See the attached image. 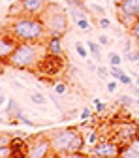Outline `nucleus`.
Masks as SVG:
<instances>
[{"label":"nucleus","mask_w":139,"mask_h":158,"mask_svg":"<svg viewBox=\"0 0 139 158\" xmlns=\"http://www.w3.org/2000/svg\"><path fill=\"white\" fill-rule=\"evenodd\" d=\"M115 11L128 13L139 19V0H115Z\"/></svg>","instance_id":"9d476101"},{"label":"nucleus","mask_w":139,"mask_h":158,"mask_svg":"<svg viewBox=\"0 0 139 158\" xmlns=\"http://www.w3.org/2000/svg\"><path fill=\"white\" fill-rule=\"evenodd\" d=\"M11 141H13L11 135H8V134H0V147H8V145H11Z\"/></svg>","instance_id":"393cba45"},{"label":"nucleus","mask_w":139,"mask_h":158,"mask_svg":"<svg viewBox=\"0 0 139 158\" xmlns=\"http://www.w3.org/2000/svg\"><path fill=\"white\" fill-rule=\"evenodd\" d=\"M6 66H8L6 62H2V60H0V77L4 75V72H6Z\"/></svg>","instance_id":"ea45409f"},{"label":"nucleus","mask_w":139,"mask_h":158,"mask_svg":"<svg viewBox=\"0 0 139 158\" xmlns=\"http://www.w3.org/2000/svg\"><path fill=\"white\" fill-rule=\"evenodd\" d=\"M55 156L49 134H34L25 139V158H47Z\"/></svg>","instance_id":"39448f33"},{"label":"nucleus","mask_w":139,"mask_h":158,"mask_svg":"<svg viewBox=\"0 0 139 158\" xmlns=\"http://www.w3.org/2000/svg\"><path fill=\"white\" fill-rule=\"evenodd\" d=\"M135 66H137V70H139V60H137V62H135Z\"/></svg>","instance_id":"49530a36"},{"label":"nucleus","mask_w":139,"mask_h":158,"mask_svg":"<svg viewBox=\"0 0 139 158\" xmlns=\"http://www.w3.org/2000/svg\"><path fill=\"white\" fill-rule=\"evenodd\" d=\"M64 2H68V4H72V2H73V0H64Z\"/></svg>","instance_id":"c03bdc74"},{"label":"nucleus","mask_w":139,"mask_h":158,"mask_svg":"<svg viewBox=\"0 0 139 158\" xmlns=\"http://www.w3.org/2000/svg\"><path fill=\"white\" fill-rule=\"evenodd\" d=\"M130 36H132L133 40H139V19L135 21V25L130 28Z\"/></svg>","instance_id":"2f4dec72"},{"label":"nucleus","mask_w":139,"mask_h":158,"mask_svg":"<svg viewBox=\"0 0 139 158\" xmlns=\"http://www.w3.org/2000/svg\"><path fill=\"white\" fill-rule=\"evenodd\" d=\"M8 32L17 42H45L49 36L42 17H34L27 13L11 17V21L8 25Z\"/></svg>","instance_id":"f03ea898"},{"label":"nucleus","mask_w":139,"mask_h":158,"mask_svg":"<svg viewBox=\"0 0 139 158\" xmlns=\"http://www.w3.org/2000/svg\"><path fill=\"white\" fill-rule=\"evenodd\" d=\"M47 4H49V0H21L23 13L34 15V17H42V13L45 11Z\"/></svg>","instance_id":"1a4fd4ad"},{"label":"nucleus","mask_w":139,"mask_h":158,"mask_svg":"<svg viewBox=\"0 0 139 158\" xmlns=\"http://www.w3.org/2000/svg\"><path fill=\"white\" fill-rule=\"evenodd\" d=\"M118 104H122V106H133V104H135V100H133V96L121 94V96H118Z\"/></svg>","instance_id":"b1692460"},{"label":"nucleus","mask_w":139,"mask_h":158,"mask_svg":"<svg viewBox=\"0 0 139 158\" xmlns=\"http://www.w3.org/2000/svg\"><path fill=\"white\" fill-rule=\"evenodd\" d=\"M90 117H92V111H90L88 107H85V109L81 111V115H79V118H81V121H90Z\"/></svg>","instance_id":"473e14b6"},{"label":"nucleus","mask_w":139,"mask_h":158,"mask_svg":"<svg viewBox=\"0 0 139 158\" xmlns=\"http://www.w3.org/2000/svg\"><path fill=\"white\" fill-rule=\"evenodd\" d=\"M94 107H96V113H104L105 111V104L102 102V100H98V98H94Z\"/></svg>","instance_id":"7c9ffc66"},{"label":"nucleus","mask_w":139,"mask_h":158,"mask_svg":"<svg viewBox=\"0 0 139 158\" xmlns=\"http://www.w3.org/2000/svg\"><path fill=\"white\" fill-rule=\"evenodd\" d=\"M81 132H83V137H85V147H92V145H96L98 141H100V137H102V134L98 132L96 128H92V126H88V130L81 128Z\"/></svg>","instance_id":"f8f14e48"},{"label":"nucleus","mask_w":139,"mask_h":158,"mask_svg":"<svg viewBox=\"0 0 139 158\" xmlns=\"http://www.w3.org/2000/svg\"><path fill=\"white\" fill-rule=\"evenodd\" d=\"M45 55V42H17L6 64L13 70H38Z\"/></svg>","instance_id":"7ed1b4c3"},{"label":"nucleus","mask_w":139,"mask_h":158,"mask_svg":"<svg viewBox=\"0 0 139 158\" xmlns=\"http://www.w3.org/2000/svg\"><path fill=\"white\" fill-rule=\"evenodd\" d=\"M117 19H118V25H122V28L128 30V32H130V28H132V27L135 25V21H137V17L128 15V13H121V11H117Z\"/></svg>","instance_id":"4468645a"},{"label":"nucleus","mask_w":139,"mask_h":158,"mask_svg":"<svg viewBox=\"0 0 139 158\" xmlns=\"http://www.w3.org/2000/svg\"><path fill=\"white\" fill-rule=\"evenodd\" d=\"M118 151H121V145H118L113 137H104L102 135L100 141L96 145H92L87 154L100 156V158H113V156H118Z\"/></svg>","instance_id":"0eeeda50"},{"label":"nucleus","mask_w":139,"mask_h":158,"mask_svg":"<svg viewBox=\"0 0 139 158\" xmlns=\"http://www.w3.org/2000/svg\"><path fill=\"white\" fill-rule=\"evenodd\" d=\"M130 90H132V94H133L135 98H139V85H133V83H132V85H130Z\"/></svg>","instance_id":"e433bc0d"},{"label":"nucleus","mask_w":139,"mask_h":158,"mask_svg":"<svg viewBox=\"0 0 139 158\" xmlns=\"http://www.w3.org/2000/svg\"><path fill=\"white\" fill-rule=\"evenodd\" d=\"M4 111H6V115L8 117H17V113L19 111H23L21 107H19V104H17V100L15 98H8V102H6V106H4Z\"/></svg>","instance_id":"2eb2a0df"},{"label":"nucleus","mask_w":139,"mask_h":158,"mask_svg":"<svg viewBox=\"0 0 139 158\" xmlns=\"http://www.w3.org/2000/svg\"><path fill=\"white\" fill-rule=\"evenodd\" d=\"M126 58H128L130 62H133V64H135V62L139 60V47H137L135 51H128V53H126Z\"/></svg>","instance_id":"bb28decb"},{"label":"nucleus","mask_w":139,"mask_h":158,"mask_svg":"<svg viewBox=\"0 0 139 158\" xmlns=\"http://www.w3.org/2000/svg\"><path fill=\"white\" fill-rule=\"evenodd\" d=\"M45 53L51 56H62L64 49H62V36H47L45 40Z\"/></svg>","instance_id":"9b49d317"},{"label":"nucleus","mask_w":139,"mask_h":158,"mask_svg":"<svg viewBox=\"0 0 139 158\" xmlns=\"http://www.w3.org/2000/svg\"><path fill=\"white\" fill-rule=\"evenodd\" d=\"M139 134V124L135 121L130 118H122V121H117L111 126V137L118 143V145H126L132 139H135Z\"/></svg>","instance_id":"423d86ee"},{"label":"nucleus","mask_w":139,"mask_h":158,"mask_svg":"<svg viewBox=\"0 0 139 158\" xmlns=\"http://www.w3.org/2000/svg\"><path fill=\"white\" fill-rule=\"evenodd\" d=\"M130 145H132V147H133V149L139 152V134H137V137H135V139H132V141H130Z\"/></svg>","instance_id":"4c0bfd02"},{"label":"nucleus","mask_w":139,"mask_h":158,"mask_svg":"<svg viewBox=\"0 0 139 158\" xmlns=\"http://www.w3.org/2000/svg\"><path fill=\"white\" fill-rule=\"evenodd\" d=\"M135 106H137V107H139V98H135Z\"/></svg>","instance_id":"79ce46f5"},{"label":"nucleus","mask_w":139,"mask_h":158,"mask_svg":"<svg viewBox=\"0 0 139 158\" xmlns=\"http://www.w3.org/2000/svg\"><path fill=\"white\" fill-rule=\"evenodd\" d=\"M8 15H10V17L23 15V6H21V0H13V2H10V8H8Z\"/></svg>","instance_id":"f3484780"},{"label":"nucleus","mask_w":139,"mask_h":158,"mask_svg":"<svg viewBox=\"0 0 139 158\" xmlns=\"http://www.w3.org/2000/svg\"><path fill=\"white\" fill-rule=\"evenodd\" d=\"M15 45H17V40H15L8 30L0 34V60H2V62H8V58L11 56Z\"/></svg>","instance_id":"6e6552de"},{"label":"nucleus","mask_w":139,"mask_h":158,"mask_svg":"<svg viewBox=\"0 0 139 158\" xmlns=\"http://www.w3.org/2000/svg\"><path fill=\"white\" fill-rule=\"evenodd\" d=\"M118 85H121V83H118L117 79H115V81H109V83H107V92H111V94H113V92H117Z\"/></svg>","instance_id":"72a5a7b5"},{"label":"nucleus","mask_w":139,"mask_h":158,"mask_svg":"<svg viewBox=\"0 0 139 158\" xmlns=\"http://www.w3.org/2000/svg\"><path fill=\"white\" fill-rule=\"evenodd\" d=\"M88 8H90V10H92V11H94V13H96L98 17L105 15V8H104V6H100V4H90Z\"/></svg>","instance_id":"a878e982"},{"label":"nucleus","mask_w":139,"mask_h":158,"mask_svg":"<svg viewBox=\"0 0 139 158\" xmlns=\"http://www.w3.org/2000/svg\"><path fill=\"white\" fill-rule=\"evenodd\" d=\"M135 45H137V47H139V40H135Z\"/></svg>","instance_id":"a18cd8bd"},{"label":"nucleus","mask_w":139,"mask_h":158,"mask_svg":"<svg viewBox=\"0 0 139 158\" xmlns=\"http://www.w3.org/2000/svg\"><path fill=\"white\" fill-rule=\"evenodd\" d=\"M75 53L79 55V56H81V58H85V60H87V58H88V49H87V44H83V42H75Z\"/></svg>","instance_id":"a211bd4d"},{"label":"nucleus","mask_w":139,"mask_h":158,"mask_svg":"<svg viewBox=\"0 0 139 158\" xmlns=\"http://www.w3.org/2000/svg\"><path fill=\"white\" fill-rule=\"evenodd\" d=\"M28 98H30V102L36 104V106H45V102H47L45 94L39 92V90H30V92H28Z\"/></svg>","instance_id":"dca6fc26"},{"label":"nucleus","mask_w":139,"mask_h":158,"mask_svg":"<svg viewBox=\"0 0 139 158\" xmlns=\"http://www.w3.org/2000/svg\"><path fill=\"white\" fill-rule=\"evenodd\" d=\"M96 75L100 77V79H107V75H109V70H107L105 66H98V68H96Z\"/></svg>","instance_id":"cd10ccee"},{"label":"nucleus","mask_w":139,"mask_h":158,"mask_svg":"<svg viewBox=\"0 0 139 158\" xmlns=\"http://www.w3.org/2000/svg\"><path fill=\"white\" fill-rule=\"evenodd\" d=\"M10 156H13L11 145H8V147H0V158H10Z\"/></svg>","instance_id":"c756f323"},{"label":"nucleus","mask_w":139,"mask_h":158,"mask_svg":"<svg viewBox=\"0 0 139 158\" xmlns=\"http://www.w3.org/2000/svg\"><path fill=\"white\" fill-rule=\"evenodd\" d=\"M87 64H88V70H90V72H96L98 66H96V60H94V58H92V60H90V58H87Z\"/></svg>","instance_id":"c9c22d12"},{"label":"nucleus","mask_w":139,"mask_h":158,"mask_svg":"<svg viewBox=\"0 0 139 158\" xmlns=\"http://www.w3.org/2000/svg\"><path fill=\"white\" fill-rule=\"evenodd\" d=\"M133 81H135V85H139V73L135 75V79H133Z\"/></svg>","instance_id":"a19ab883"},{"label":"nucleus","mask_w":139,"mask_h":158,"mask_svg":"<svg viewBox=\"0 0 139 158\" xmlns=\"http://www.w3.org/2000/svg\"><path fill=\"white\" fill-rule=\"evenodd\" d=\"M118 83H121V85H128V87H130V85L133 83V77H132L130 73H126V72H122L121 75H118Z\"/></svg>","instance_id":"5701e85b"},{"label":"nucleus","mask_w":139,"mask_h":158,"mask_svg":"<svg viewBox=\"0 0 139 158\" xmlns=\"http://www.w3.org/2000/svg\"><path fill=\"white\" fill-rule=\"evenodd\" d=\"M53 90H55V94H66V90H68V87H66V83L64 81H56L55 85H53Z\"/></svg>","instance_id":"4be33fe9"},{"label":"nucleus","mask_w":139,"mask_h":158,"mask_svg":"<svg viewBox=\"0 0 139 158\" xmlns=\"http://www.w3.org/2000/svg\"><path fill=\"white\" fill-rule=\"evenodd\" d=\"M49 139L55 151V156H85V137L81 128L77 126H66V128H58L51 130Z\"/></svg>","instance_id":"f257e3e1"},{"label":"nucleus","mask_w":139,"mask_h":158,"mask_svg":"<svg viewBox=\"0 0 139 158\" xmlns=\"http://www.w3.org/2000/svg\"><path fill=\"white\" fill-rule=\"evenodd\" d=\"M96 23H98V27H100L102 30H109L111 28V21L105 17V15H102V17H98L96 19Z\"/></svg>","instance_id":"aec40b11"},{"label":"nucleus","mask_w":139,"mask_h":158,"mask_svg":"<svg viewBox=\"0 0 139 158\" xmlns=\"http://www.w3.org/2000/svg\"><path fill=\"white\" fill-rule=\"evenodd\" d=\"M0 92H2V87H0Z\"/></svg>","instance_id":"09e8293b"},{"label":"nucleus","mask_w":139,"mask_h":158,"mask_svg":"<svg viewBox=\"0 0 139 158\" xmlns=\"http://www.w3.org/2000/svg\"><path fill=\"white\" fill-rule=\"evenodd\" d=\"M124 70L121 68V66H111L109 68V75H113V79H117V81H118V75H121Z\"/></svg>","instance_id":"c85d7f7f"},{"label":"nucleus","mask_w":139,"mask_h":158,"mask_svg":"<svg viewBox=\"0 0 139 158\" xmlns=\"http://www.w3.org/2000/svg\"><path fill=\"white\" fill-rule=\"evenodd\" d=\"M87 49L96 62H102V45L100 44L94 42V40H87Z\"/></svg>","instance_id":"ddd939ff"},{"label":"nucleus","mask_w":139,"mask_h":158,"mask_svg":"<svg viewBox=\"0 0 139 158\" xmlns=\"http://www.w3.org/2000/svg\"><path fill=\"white\" fill-rule=\"evenodd\" d=\"M6 102H8L6 94H4V92H0V107H4V106H6Z\"/></svg>","instance_id":"58836bf2"},{"label":"nucleus","mask_w":139,"mask_h":158,"mask_svg":"<svg viewBox=\"0 0 139 158\" xmlns=\"http://www.w3.org/2000/svg\"><path fill=\"white\" fill-rule=\"evenodd\" d=\"M2 123H6V121H4V118H2V117H0V124H2Z\"/></svg>","instance_id":"37998d69"},{"label":"nucleus","mask_w":139,"mask_h":158,"mask_svg":"<svg viewBox=\"0 0 139 158\" xmlns=\"http://www.w3.org/2000/svg\"><path fill=\"white\" fill-rule=\"evenodd\" d=\"M75 25H77V28L81 30V32H90V19H88L87 15L81 17V19H77Z\"/></svg>","instance_id":"6ab92c4d"},{"label":"nucleus","mask_w":139,"mask_h":158,"mask_svg":"<svg viewBox=\"0 0 139 158\" xmlns=\"http://www.w3.org/2000/svg\"><path fill=\"white\" fill-rule=\"evenodd\" d=\"M107 58H109V64L111 66H121V62H122V56L118 55V53H109Z\"/></svg>","instance_id":"412c9836"},{"label":"nucleus","mask_w":139,"mask_h":158,"mask_svg":"<svg viewBox=\"0 0 139 158\" xmlns=\"http://www.w3.org/2000/svg\"><path fill=\"white\" fill-rule=\"evenodd\" d=\"M42 21L49 36H64L68 32V11L56 2H49L42 13Z\"/></svg>","instance_id":"20e7f679"},{"label":"nucleus","mask_w":139,"mask_h":158,"mask_svg":"<svg viewBox=\"0 0 139 158\" xmlns=\"http://www.w3.org/2000/svg\"><path fill=\"white\" fill-rule=\"evenodd\" d=\"M6 2H13V0H6Z\"/></svg>","instance_id":"de8ad7c7"},{"label":"nucleus","mask_w":139,"mask_h":158,"mask_svg":"<svg viewBox=\"0 0 139 158\" xmlns=\"http://www.w3.org/2000/svg\"><path fill=\"white\" fill-rule=\"evenodd\" d=\"M98 44H100L102 47H105V45H109V44H111V40H109V36H105V34H102L100 38H98Z\"/></svg>","instance_id":"f704fd0d"}]
</instances>
